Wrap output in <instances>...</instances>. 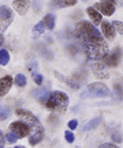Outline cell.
<instances>
[{
	"label": "cell",
	"instance_id": "ffe728a7",
	"mask_svg": "<svg viewBox=\"0 0 123 148\" xmlns=\"http://www.w3.org/2000/svg\"><path fill=\"white\" fill-rule=\"evenodd\" d=\"M113 97L118 101H123V86L121 84H115L113 86Z\"/></svg>",
	"mask_w": 123,
	"mask_h": 148
},
{
	"label": "cell",
	"instance_id": "44dd1931",
	"mask_svg": "<svg viewBox=\"0 0 123 148\" xmlns=\"http://www.w3.org/2000/svg\"><path fill=\"white\" fill-rule=\"evenodd\" d=\"M10 60L9 53L6 49H0V65L6 66Z\"/></svg>",
	"mask_w": 123,
	"mask_h": 148
},
{
	"label": "cell",
	"instance_id": "603a6c76",
	"mask_svg": "<svg viewBox=\"0 0 123 148\" xmlns=\"http://www.w3.org/2000/svg\"><path fill=\"white\" fill-rule=\"evenodd\" d=\"M27 83V77L23 74H17L15 77V84L20 87L25 86Z\"/></svg>",
	"mask_w": 123,
	"mask_h": 148
},
{
	"label": "cell",
	"instance_id": "f1b7e54d",
	"mask_svg": "<svg viewBox=\"0 0 123 148\" xmlns=\"http://www.w3.org/2000/svg\"><path fill=\"white\" fill-rule=\"evenodd\" d=\"M6 139L7 140L8 143L12 144V143H16L18 138H16L14 134H12V132H8V133H7V135H6Z\"/></svg>",
	"mask_w": 123,
	"mask_h": 148
},
{
	"label": "cell",
	"instance_id": "836d02e7",
	"mask_svg": "<svg viewBox=\"0 0 123 148\" xmlns=\"http://www.w3.org/2000/svg\"><path fill=\"white\" fill-rule=\"evenodd\" d=\"M4 143H5V140H4V137H3V133H2L1 130H0V144H1V146H3Z\"/></svg>",
	"mask_w": 123,
	"mask_h": 148
},
{
	"label": "cell",
	"instance_id": "d6986e66",
	"mask_svg": "<svg viewBox=\"0 0 123 148\" xmlns=\"http://www.w3.org/2000/svg\"><path fill=\"white\" fill-rule=\"evenodd\" d=\"M44 29H45V27H44L43 21L38 22L32 30L33 39H35V40L38 39L44 32Z\"/></svg>",
	"mask_w": 123,
	"mask_h": 148
},
{
	"label": "cell",
	"instance_id": "ac0fdd59",
	"mask_svg": "<svg viewBox=\"0 0 123 148\" xmlns=\"http://www.w3.org/2000/svg\"><path fill=\"white\" fill-rule=\"evenodd\" d=\"M43 22L48 30H53L55 27V16L52 13H48L43 18Z\"/></svg>",
	"mask_w": 123,
	"mask_h": 148
},
{
	"label": "cell",
	"instance_id": "52a82bcc",
	"mask_svg": "<svg viewBox=\"0 0 123 148\" xmlns=\"http://www.w3.org/2000/svg\"><path fill=\"white\" fill-rule=\"evenodd\" d=\"M13 21V12L7 6L0 7V31L5 32Z\"/></svg>",
	"mask_w": 123,
	"mask_h": 148
},
{
	"label": "cell",
	"instance_id": "9a60e30c",
	"mask_svg": "<svg viewBox=\"0 0 123 148\" xmlns=\"http://www.w3.org/2000/svg\"><path fill=\"white\" fill-rule=\"evenodd\" d=\"M86 12L88 14L89 17L90 18V20L95 25L98 26L100 24V22L102 21V15L98 12V11L93 8V7H90L86 9Z\"/></svg>",
	"mask_w": 123,
	"mask_h": 148
},
{
	"label": "cell",
	"instance_id": "7402d4cb",
	"mask_svg": "<svg viewBox=\"0 0 123 148\" xmlns=\"http://www.w3.org/2000/svg\"><path fill=\"white\" fill-rule=\"evenodd\" d=\"M63 1L64 0H52L48 3V8L52 10H57L59 8H65L64 4H63Z\"/></svg>",
	"mask_w": 123,
	"mask_h": 148
},
{
	"label": "cell",
	"instance_id": "3957f363",
	"mask_svg": "<svg viewBox=\"0 0 123 148\" xmlns=\"http://www.w3.org/2000/svg\"><path fill=\"white\" fill-rule=\"evenodd\" d=\"M44 104L48 110L56 114H64L69 105V98L64 92L55 90L49 94Z\"/></svg>",
	"mask_w": 123,
	"mask_h": 148
},
{
	"label": "cell",
	"instance_id": "5b68a950",
	"mask_svg": "<svg viewBox=\"0 0 123 148\" xmlns=\"http://www.w3.org/2000/svg\"><path fill=\"white\" fill-rule=\"evenodd\" d=\"M123 52L122 49L120 47L115 48L103 58V64L109 68H116L120 64Z\"/></svg>",
	"mask_w": 123,
	"mask_h": 148
},
{
	"label": "cell",
	"instance_id": "ba28073f",
	"mask_svg": "<svg viewBox=\"0 0 123 148\" xmlns=\"http://www.w3.org/2000/svg\"><path fill=\"white\" fill-rule=\"evenodd\" d=\"M116 3V0H100V2L95 3L94 7L100 11L104 16H110L115 12Z\"/></svg>",
	"mask_w": 123,
	"mask_h": 148
},
{
	"label": "cell",
	"instance_id": "e575fe53",
	"mask_svg": "<svg viewBox=\"0 0 123 148\" xmlns=\"http://www.w3.org/2000/svg\"><path fill=\"white\" fill-rule=\"evenodd\" d=\"M3 42H4V38H3V35H1V34H0V47L3 45Z\"/></svg>",
	"mask_w": 123,
	"mask_h": 148
},
{
	"label": "cell",
	"instance_id": "7c38bea8",
	"mask_svg": "<svg viewBox=\"0 0 123 148\" xmlns=\"http://www.w3.org/2000/svg\"><path fill=\"white\" fill-rule=\"evenodd\" d=\"M12 77L10 75H7L0 78V97H3L7 94V92L12 88Z\"/></svg>",
	"mask_w": 123,
	"mask_h": 148
},
{
	"label": "cell",
	"instance_id": "83f0119b",
	"mask_svg": "<svg viewBox=\"0 0 123 148\" xmlns=\"http://www.w3.org/2000/svg\"><path fill=\"white\" fill-rule=\"evenodd\" d=\"M65 138L68 143H73L75 141L74 134L70 131H65Z\"/></svg>",
	"mask_w": 123,
	"mask_h": 148
},
{
	"label": "cell",
	"instance_id": "30bf717a",
	"mask_svg": "<svg viewBox=\"0 0 123 148\" xmlns=\"http://www.w3.org/2000/svg\"><path fill=\"white\" fill-rule=\"evenodd\" d=\"M30 7L31 0H14L12 2V8L21 16H24L27 14Z\"/></svg>",
	"mask_w": 123,
	"mask_h": 148
},
{
	"label": "cell",
	"instance_id": "cb8c5ba5",
	"mask_svg": "<svg viewBox=\"0 0 123 148\" xmlns=\"http://www.w3.org/2000/svg\"><path fill=\"white\" fill-rule=\"evenodd\" d=\"M10 114V110L6 108L0 106V120H5Z\"/></svg>",
	"mask_w": 123,
	"mask_h": 148
},
{
	"label": "cell",
	"instance_id": "e0dca14e",
	"mask_svg": "<svg viewBox=\"0 0 123 148\" xmlns=\"http://www.w3.org/2000/svg\"><path fill=\"white\" fill-rule=\"evenodd\" d=\"M101 119H102L100 116L95 117V118L92 119L91 120H90V121L86 123L84 127H82V130H83L84 132H89V131H90V130L94 129V128L97 127V126L100 123Z\"/></svg>",
	"mask_w": 123,
	"mask_h": 148
},
{
	"label": "cell",
	"instance_id": "f546056e",
	"mask_svg": "<svg viewBox=\"0 0 123 148\" xmlns=\"http://www.w3.org/2000/svg\"><path fill=\"white\" fill-rule=\"evenodd\" d=\"M67 125H68V127L71 130H75L76 127H77V125H78V122L75 119H73V120H71V121L68 122Z\"/></svg>",
	"mask_w": 123,
	"mask_h": 148
},
{
	"label": "cell",
	"instance_id": "8d00e7d4",
	"mask_svg": "<svg viewBox=\"0 0 123 148\" xmlns=\"http://www.w3.org/2000/svg\"><path fill=\"white\" fill-rule=\"evenodd\" d=\"M82 1H83V2H87L88 0H82Z\"/></svg>",
	"mask_w": 123,
	"mask_h": 148
},
{
	"label": "cell",
	"instance_id": "1f68e13d",
	"mask_svg": "<svg viewBox=\"0 0 123 148\" xmlns=\"http://www.w3.org/2000/svg\"><path fill=\"white\" fill-rule=\"evenodd\" d=\"M99 148H120L119 147H118L117 145H114L112 143H103L100 145Z\"/></svg>",
	"mask_w": 123,
	"mask_h": 148
},
{
	"label": "cell",
	"instance_id": "74e56055",
	"mask_svg": "<svg viewBox=\"0 0 123 148\" xmlns=\"http://www.w3.org/2000/svg\"><path fill=\"white\" fill-rule=\"evenodd\" d=\"M75 148H80V147H75Z\"/></svg>",
	"mask_w": 123,
	"mask_h": 148
},
{
	"label": "cell",
	"instance_id": "4316f807",
	"mask_svg": "<svg viewBox=\"0 0 123 148\" xmlns=\"http://www.w3.org/2000/svg\"><path fill=\"white\" fill-rule=\"evenodd\" d=\"M112 24L120 35H123V22L119 21H113Z\"/></svg>",
	"mask_w": 123,
	"mask_h": 148
},
{
	"label": "cell",
	"instance_id": "d6a6232c",
	"mask_svg": "<svg viewBox=\"0 0 123 148\" xmlns=\"http://www.w3.org/2000/svg\"><path fill=\"white\" fill-rule=\"evenodd\" d=\"M76 3H77V0H64L63 1V4H64L65 8L75 5Z\"/></svg>",
	"mask_w": 123,
	"mask_h": 148
},
{
	"label": "cell",
	"instance_id": "d590c367",
	"mask_svg": "<svg viewBox=\"0 0 123 148\" xmlns=\"http://www.w3.org/2000/svg\"><path fill=\"white\" fill-rule=\"evenodd\" d=\"M14 148H27V147H22V146H17V147H15Z\"/></svg>",
	"mask_w": 123,
	"mask_h": 148
},
{
	"label": "cell",
	"instance_id": "4dcf8cb0",
	"mask_svg": "<svg viewBox=\"0 0 123 148\" xmlns=\"http://www.w3.org/2000/svg\"><path fill=\"white\" fill-rule=\"evenodd\" d=\"M41 3L42 0H34L33 4H34V9L35 11H39L41 8Z\"/></svg>",
	"mask_w": 123,
	"mask_h": 148
},
{
	"label": "cell",
	"instance_id": "4fadbf2b",
	"mask_svg": "<svg viewBox=\"0 0 123 148\" xmlns=\"http://www.w3.org/2000/svg\"><path fill=\"white\" fill-rule=\"evenodd\" d=\"M54 75H55V77L58 78V79L60 81V82H63L66 85H67L69 87L71 88H72V89H74V90H78V89H80V86L77 84L76 82H75L71 77H65L63 76V74H61L58 72H57V71H54Z\"/></svg>",
	"mask_w": 123,
	"mask_h": 148
},
{
	"label": "cell",
	"instance_id": "2e32d148",
	"mask_svg": "<svg viewBox=\"0 0 123 148\" xmlns=\"http://www.w3.org/2000/svg\"><path fill=\"white\" fill-rule=\"evenodd\" d=\"M72 80L76 82L77 84L81 86V85L83 83H85L86 82V78H87V73H86V71L84 70H79L77 71L76 73L72 75L71 77Z\"/></svg>",
	"mask_w": 123,
	"mask_h": 148
},
{
	"label": "cell",
	"instance_id": "7a4b0ae2",
	"mask_svg": "<svg viewBox=\"0 0 123 148\" xmlns=\"http://www.w3.org/2000/svg\"><path fill=\"white\" fill-rule=\"evenodd\" d=\"M16 114L20 120L25 122L30 127L29 143L32 147H35L40 143L44 137V128L39 120L31 112L22 109L17 110Z\"/></svg>",
	"mask_w": 123,
	"mask_h": 148
},
{
	"label": "cell",
	"instance_id": "8992f818",
	"mask_svg": "<svg viewBox=\"0 0 123 148\" xmlns=\"http://www.w3.org/2000/svg\"><path fill=\"white\" fill-rule=\"evenodd\" d=\"M8 130L18 139H22L30 134V127L22 120L12 122L8 127Z\"/></svg>",
	"mask_w": 123,
	"mask_h": 148
},
{
	"label": "cell",
	"instance_id": "9c48e42d",
	"mask_svg": "<svg viewBox=\"0 0 123 148\" xmlns=\"http://www.w3.org/2000/svg\"><path fill=\"white\" fill-rule=\"evenodd\" d=\"M91 70L94 75L99 79H107L109 77L106 66L103 63H94L91 64Z\"/></svg>",
	"mask_w": 123,
	"mask_h": 148
},
{
	"label": "cell",
	"instance_id": "6da1fadb",
	"mask_svg": "<svg viewBox=\"0 0 123 148\" xmlns=\"http://www.w3.org/2000/svg\"><path fill=\"white\" fill-rule=\"evenodd\" d=\"M84 52L89 60H99L107 55L108 46L101 33H97L80 40Z\"/></svg>",
	"mask_w": 123,
	"mask_h": 148
},
{
	"label": "cell",
	"instance_id": "5bb4252c",
	"mask_svg": "<svg viewBox=\"0 0 123 148\" xmlns=\"http://www.w3.org/2000/svg\"><path fill=\"white\" fill-rule=\"evenodd\" d=\"M50 94V91L48 87H42V88H39V89H35L32 91L31 95L36 99L39 100L41 102L45 103V101L48 97V95Z\"/></svg>",
	"mask_w": 123,
	"mask_h": 148
},
{
	"label": "cell",
	"instance_id": "8fae6325",
	"mask_svg": "<svg viewBox=\"0 0 123 148\" xmlns=\"http://www.w3.org/2000/svg\"><path fill=\"white\" fill-rule=\"evenodd\" d=\"M101 29L104 37L112 41L116 37V30L112 24H110L107 21H103L101 23Z\"/></svg>",
	"mask_w": 123,
	"mask_h": 148
},
{
	"label": "cell",
	"instance_id": "d4e9b609",
	"mask_svg": "<svg viewBox=\"0 0 123 148\" xmlns=\"http://www.w3.org/2000/svg\"><path fill=\"white\" fill-rule=\"evenodd\" d=\"M112 139L113 142L117 143H122L123 141V136L121 133V132L118 131H115L112 134Z\"/></svg>",
	"mask_w": 123,
	"mask_h": 148
},
{
	"label": "cell",
	"instance_id": "484cf974",
	"mask_svg": "<svg viewBox=\"0 0 123 148\" xmlns=\"http://www.w3.org/2000/svg\"><path fill=\"white\" fill-rule=\"evenodd\" d=\"M31 76H32V77L34 78L35 82L38 86H40V85L42 84L43 77L41 74L38 73L37 72H35V73H31Z\"/></svg>",
	"mask_w": 123,
	"mask_h": 148
},
{
	"label": "cell",
	"instance_id": "277c9868",
	"mask_svg": "<svg viewBox=\"0 0 123 148\" xmlns=\"http://www.w3.org/2000/svg\"><path fill=\"white\" fill-rule=\"evenodd\" d=\"M110 95V90L105 84L102 82H93L80 93L81 99L105 98Z\"/></svg>",
	"mask_w": 123,
	"mask_h": 148
}]
</instances>
